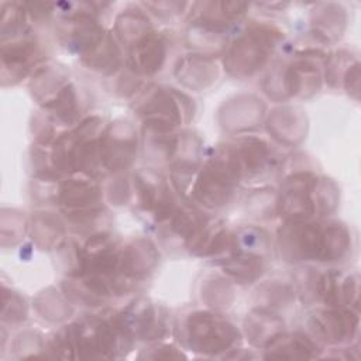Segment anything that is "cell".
I'll return each mask as SVG.
<instances>
[{
  "label": "cell",
  "instance_id": "1",
  "mask_svg": "<svg viewBox=\"0 0 361 361\" xmlns=\"http://www.w3.org/2000/svg\"><path fill=\"white\" fill-rule=\"evenodd\" d=\"M281 245L293 258H316L334 261L348 250L350 240L344 226L333 223L326 227L317 224H300L295 221L281 235Z\"/></svg>",
  "mask_w": 361,
  "mask_h": 361
},
{
  "label": "cell",
  "instance_id": "2",
  "mask_svg": "<svg viewBox=\"0 0 361 361\" xmlns=\"http://www.w3.org/2000/svg\"><path fill=\"white\" fill-rule=\"evenodd\" d=\"M190 345L202 353H220L230 347L237 333L226 320L209 314L196 313L189 319Z\"/></svg>",
  "mask_w": 361,
  "mask_h": 361
},
{
  "label": "cell",
  "instance_id": "3",
  "mask_svg": "<svg viewBox=\"0 0 361 361\" xmlns=\"http://www.w3.org/2000/svg\"><path fill=\"white\" fill-rule=\"evenodd\" d=\"M317 179L310 173H298L286 180L281 190L279 210L293 221H302L313 216L317 209L314 195Z\"/></svg>",
  "mask_w": 361,
  "mask_h": 361
},
{
  "label": "cell",
  "instance_id": "4",
  "mask_svg": "<svg viewBox=\"0 0 361 361\" xmlns=\"http://www.w3.org/2000/svg\"><path fill=\"white\" fill-rule=\"evenodd\" d=\"M269 45L272 47V39L268 38L267 32H250L248 35L243 37L230 52L228 68L234 71L235 75L252 73L265 62L269 52Z\"/></svg>",
  "mask_w": 361,
  "mask_h": 361
},
{
  "label": "cell",
  "instance_id": "5",
  "mask_svg": "<svg viewBox=\"0 0 361 361\" xmlns=\"http://www.w3.org/2000/svg\"><path fill=\"white\" fill-rule=\"evenodd\" d=\"M358 319L348 312H323L314 317V330L327 341L351 338Z\"/></svg>",
  "mask_w": 361,
  "mask_h": 361
},
{
  "label": "cell",
  "instance_id": "6",
  "mask_svg": "<svg viewBox=\"0 0 361 361\" xmlns=\"http://www.w3.org/2000/svg\"><path fill=\"white\" fill-rule=\"evenodd\" d=\"M165 58V47L158 37H145L134 48L131 62L134 69L142 73H152L161 68Z\"/></svg>",
  "mask_w": 361,
  "mask_h": 361
},
{
  "label": "cell",
  "instance_id": "7",
  "mask_svg": "<svg viewBox=\"0 0 361 361\" xmlns=\"http://www.w3.org/2000/svg\"><path fill=\"white\" fill-rule=\"evenodd\" d=\"M313 350L307 337L296 334L275 336L268 341L269 357L275 358H310Z\"/></svg>",
  "mask_w": 361,
  "mask_h": 361
},
{
  "label": "cell",
  "instance_id": "8",
  "mask_svg": "<svg viewBox=\"0 0 361 361\" xmlns=\"http://www.w3.org/2000/svg\"><path fill=\"white\" fill-rule=\"evenodd\" d=\"M145 116L149 126H154L157 130H168L179 121L178 107L175 100L165 93H159L154 97L152 103L145 106Z\"/></svg>",
  "mask_w": 361,
  "mask_h": 361
},
{
  "label": "cell",
  "instance_id": "9",
  "mask_svg": "<svg viewBox=\"0 0 361 361\" xmlns=\"http://www.w3.org/2000/svg\"><path fill=\"white\" fill-rule=\"evenodd\" d=\"M61 200L66 207L85 209L99 200V189L93 183L72 179L63 185Z\"/></svg>",
  "mask_w": 361,
  "mask_h": 361
},
{
  "label": "cell",
  "instance_id": "10",
  "mask_svg": "<svg viewBox=\"0 0 361 361\" xmlns=\"http://www.w3.org/2000/svg\"><path fill=\"white\" fill-rule=\"evenodd\" d=\"M224 269L235 278L254 279L258 274H261L262 264H261V258H258L255 255L241 254L235 258H231L224 265Z\"/></svg>",
  "mask_w": 361,
  "mask_h": 361
}]
</instances>
